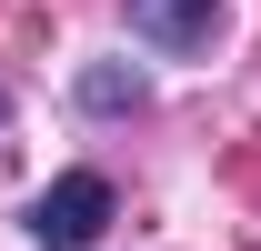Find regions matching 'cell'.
<instances>
[{"instance_id":"2","label":"cell","mask_w":261,"mask_h":251,"mask_svg":"<svg viewBox=\"0 0 261 251\" xmlns=\"http://www.w3.org/2000/svg\"><path fill=\"white\" fill-rule=\"evenodd\" d=\"M130 40H151L161 61H191V51H211L221 40V0H121Z\"/></svg>"},{"instance_id":"1","label":"cell","mask_w":261,"mask_h":251,"mask_svg":"<svg viewBox=\"0 0 261 251\" xmlns=\"http://www.w3.org/2000/svg\"><path fill=\"white\" fill-rule=\"evenodd\" d=\"M100 221H111V181H100V171H61V181L31 201V241L40 251H91Z\"/></svg>"},{"instance_id":"3","label":"cell","mask_w":261,"mask_h":251,"mask_svg":"<svg viewBox=\"0 0 261 251\" xmlns=\"http://www.w3.org/2000/svg\"><path fill=\"white\" fill-rule=\"evenodd\" d=\"M81 101H91V111H141V101H151V81H141V70H121V61H100V70H81Z\"/></svg>"}]
</instances>
